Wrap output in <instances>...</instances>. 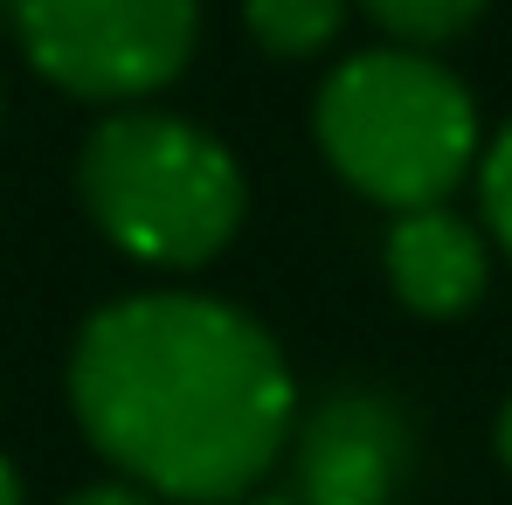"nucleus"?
<instances>
[{
  "mask_svg": "<svg viewBox=\"0 0 512 505\" xmlns=\"http://www.w3.org/2000/svg\"><path fill=\"white\" fill-rule=\"evenodd\" d=\"M492 450H499V464H506V478H512V395H506V409H499V422H492Z\"/></svg>",
  "mask_w": 512,
  "mask_h": 505,
  "instance_id": "obj_11",
  "label": "nucleus"
},
{
  "mask_svg": "<svg viewBox=\"0 0 512 505\" xmlns=\"http://www.w3.org/2000/svg\"><path fill=\"white\" fill-rule=\"evenodd\" d=\"M63 505H160V499H146L139 485H125V478H111V485H84V492H70Z\"/></svg>",
  "mask_w": 512,
  "mask_h": 505,
  "instance_id": "obj_10",
  "label": "nucleus"
},
{
  "mask_svg": "<svg viewBox=\"0 0 512 505\" xmlns=\"http://www.w3.org/2000/svg\"><path fill=\"white\" fill-rule=\"evenodd\" d=\"M478 229L512 256V125L478 153Z\"/></svg>",
  "mask_w": 512,
  "mask_h": 505,
  "instance_id": "obj_9",
  "label": "nucleus"
},
{
  "mask_svg": "<svg viewBox=\"0 0 512 505\" xmlns=\"http://www.w3.org/2000/svg\"><path fill=\"white\" fill-rule=\"evenodd\" d=\"M243 505H298V499H243Z\"/></svg>",
  "mask_w": 512,
  "mask_h": 505,
  "instance_id": "obj_13",
  "label": "nucleus"
},
{
  "mask_svg": "<svg viewBox=\"0 0 512 505\" xmlns=\"http://www.w3.org/2000/svg\"><path fill=\"white\" fill-rule=\"evenodd\" d=\"M0 111H7V104H0Z\"/></svg>",
  "mask_w": 512,
  "mask_h": 505,
  "instance_id": "obj_14",
  "label": "nucleus"
},
{
  "mask_svg": "<svg viewBox=\"0 0 512 505\" xmlns=\"http://www.w3.org/2000/svg\"><path fill=\"white\" fill-rule=\"evenodd\" d=\"M312 139L326 167L388 215L450 201L485 153L471 84L429 49L395 42L340 56L326 70L312 97Z\"/></svg>",
  "mask_w": 512,
  "mask_h": 505,
  "instance_id": "obj_3",
  "label": "nucleus"
},
{
  "mask_svg": "<svg viewBox=\"0 0 512 505\" xmlns=\"http://www.w3.org/2000/svg\"><path fill=\"white\" fill-rule=\"evenodd\" d=\"M381 270H388V291L416 319H464L492 284V236L471 215H457L450 201L402 208L388 222Z\"/></svg>",
  "mask_w": 512,
  "mask_h": 505,
  "instance_id": "obj_6",
  "label": "nucleus"
},
{
  "mask_svg": "<svg viewBox=\"0 0 512 505\" xmlns=\"http://www.w3.org/2000/svg\"><path fill=\"white\" fill-rule=\"evenodd\" d=\"M28 70L84 104H153L201 49V0H14Z\"/></svg>",
  "mask_w": 512,
  "mask_h": 505,
  "instance_id": "obj_4",
  "label": "nucleus"
},
{
  "mask_svg": "<svg viewBox=\"0 0 512 505\" xmlns=\"http://www.w3.org/2000/svg\"><path fill=\"white\" fill-rule=\"evenodd\" d=\"M70 416L160 505H243L284 464L298 381L277 333L215 291H132L70 346Z\"/></svg>",
  "mask_w": 512,
  "mask_h": 505,
  "instance_id": "obj_1",
  "label": "nucleus"
},
{
  "mask_svg": "<svg viewBox=\"0 0 512 505\" xmlns=\"http://www.w3.org/2000/svg\"><path fill=\"white\" fill-rule=\"evenodd\" d=\"M0 505H28V492H21V471L0 457Z\"/></svg>",
  "mask_w": 512,
  "mask_h": 505,
  "instance_id": "obj_12",
  "label": "nucleus"
},
{
  "mask_svg": "<svg viewBox=\"0 0 512 505\" xmlns=\"http://www.w3.org/2000/svg\"><path fill=\"white\" fill-rule=\"evenodd\" d=\"M395 49H450L457 35H471L485 21L492 0H353Z\"/></svg>",
  "mask_w": 512,
  "mask_h": 505,
  "instance_id": "obj_8",
  "label": "nucleus"
},
{
  "mask_svg": "<svg viewBox=\"0 0 512 505\" xmlns=\"http://www.w3.org/2000/svg\"><path fill=\"white\" fill-rule=\"evenodd\" d=\"M353 0H243V28L263 56L277 63H312L340 42Z\"/></svg>",
  "mask_w": 512,
  "mask_h": 505,
  "instance_id": "obj_7",
  "label": "nucleus"
},
{
  "mask_svg": "<svg viewBox=\"0 0 512 505\" xmlns=\"http://www.w3.org/2000/svg\"><path fill=\"white\" fill-rule=\"evenodd\" d=\"M77 201L97 236L153 270H201L243 236V160L194 118L111 104L77 146Z\"/></svg>",
  "mask_w": 512,
  "mask_h": 505,
  "instance_id": "obj_2",
  "label": "nucleus"
},
{
  "mask_svg": "<svg viewBox=\"0 0 512 505\" xmlns=\"http://www.w3.org/2000/svg\"><path fill=\"white\" fill-rule=\"evenodd\" d=\"M284 450L298 505H395L416 471V422L381 388H333L291 416Z\"/></svg>",
  "mask_w": 512,
  "mask_h": 505,
  "instance_id": "obj_5",
  "label": "nucleus"
}]
</instances>
